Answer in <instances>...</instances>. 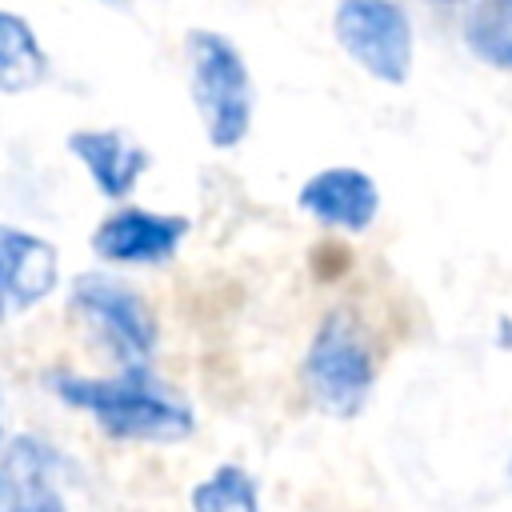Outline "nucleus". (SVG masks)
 Segmentation results:
<instances>
[{
  "mask_svg": "<svg viewBox=\"0 0 512 512\" xmlns=\"http://www.w3.org/2000/svg\"><path fill=\"white\" fill-rule=\"evenodd\" d=\"M52 388L72 408L96 416L120 440H184L192 432V412L172 392H164L144 368H128L116 380L88 376H52Z\"/></svg>",
  "mask_w": 512,
  "mask_h": 512,
  "instance_id": "1",
  "label": "nucleus"
},
{
  "mask_svg": "<svg viewBox=\"0 0 512 512\" xmlns=\"http://www.w3.org/2000/svg\"><path fill=\"white\" fill-rule=\"evenodd\" d=\"M188 60H192V96L204 116L208 140L216 148L240 144L252 124V84L240 52L224 36L200 28L188 36Z\"/></svg>",
  "mask_w": 512,
  "mask_h": 512,
  "instance_id": "2",
  "label": "nucleus"
},
{
  "mask_svg": "<svg viewBox=\"0 0 512 512\" xmlns=\"http://www.w3.org/2000/svg\"><path fill=\"white\" fill-rule=\"evenodd\" d=\"M376 364L372 348L348 316H328L304 356V384L312 400L332 416H356L372 392Z\"/></svg>",
  "mask_w": 512,
  "mask_h": 512,
  "instance_id": "3",
  "label": "nucleus"
},
{
  "mask_svg": "<svg viewBox=\"0 0 512 512\" xmlns=\"http://www.w3.org/2000/svg\"><path fill=\"white\" fill-rule=\"evenodd\" d=\"M340 48L376 80L400 84L412 68V24L392 0H340L336 8Z\"/></svg>",
  "mask_w": 512,
  "mask_h": 512,
  "instance_id": "4",
  "label": "nucleus"
},
{
  "mask_svg": "<svg viewBox=\"0 0 512 512\" xmlns=\"http://www.w3.org/2000/svg\"><path fill=\"white\" fill-rule=\"evenodd\" d=\"M72 304L92 320V328L104 336V344L132 368H140L156 348V320L148 304L128 292L120 280L108 276H76Z\"/></svg>",
  "mask_w": 512,
  "mask_h": 512,
  "instance_id": "5",
  "label": "nucleus"
},
{
  "mask_svg": "<svg viewBox=\"0 0 512 512\" xmlns=\"http://www.w3.org/2000/svg\"><path fill=\"white\" fill-rule=\"evenodd\" d=\"M184 232H188L184 216H156L144 208H124L92 232V248L96 256L116 260V264H160L176 256Z\"/></svg>",
  "mask_w": 512,
  "mask_h": 512,
  "instance_id": "6",
  "label": "nucleus"
},
{
  "mask_svg": "<svg viewBox=\"0 0 512 512\" xmlns=\"http://www.w3.org/2000/svg\"><path fill=\"white\" fill-rule=\"evenodd\" d=\"M56 288V248L32 232L0 224V320Z\"/></svg>",
  "mask_w": 512,
  "mask_h": 512,
  "instance_id": "7",
  "label": "nucleus"
},
{
  "mask_svg": "<svg viewBox=\"0 0 512 512\" xmlns=\"http://www.w3.org/2000/svg\"><path fill=\"white\" fill-rule=\"evenodd\" d=\"M300 208L328 228L360 232L372 224L380 208V192H376V180L364 176L360 168H324L300 188Z\"/></svg>",
  "mask_w": 512,
  "mask_h": 512,
  "instance_id": "8",
  "label": "nucleus"
},
{
  "mask_svg": "<svg viewBox=\"0 0 512 512\" xmlns=\"http://www.w3.org/2000/svg\"><path fill=\"white\" fill-rule=\"evenodd\" d=\"M68 148L76 152V160L88 168V176L96 180V188L112 200L128 196L140 180V172L148 168V152L136 148L124 132L116 128H88V132H76L68 140Z\"/></svg>",
  "mask_w": 512,
  "mask_h": 512,
  "instance_id": "9",
  "label": "nucleus"
},
{
  "mask_svg": "<svg viewBox=\"0 0 512 512\" xmlns=\"http://www.w3.org/2000/svg\"><path fill=\"white\" fill-rule=\"evenodd\" d=\"M44 72H48V56L32 36V28L20 16L0 12V92H24L40 84Z\"/></svg>",
  "mask_w": 512,
  "mask_h": 512,
  "instance_id": "10",
  "label": "nucleus"
},
{
  "mask_svg": "<svg viewBox=\"0 0 512 512\" xmlns=\"http://www.w3.org/2000/svg\"><path fill=\"white\" fill-rule=\"evenodd\" d=\"M192 512H260L256 480L236 464H220L192 488Z\"/></svg>",
  "mask_w": 512,
  "mask_h": 512,
  "instance_id": "11",
  "label": "nucleus"
},
{
  "mask_svg": "<svg viewBox=\"0 0 512 512\" xmlns=\"http://www.w3.org/2000/svg\"><path fill=\"white\" fill-rule=\"evenodd\" d=\"M468 44L488 64L512 72V0H480L468 20Z\"/></svg>",
  "mask_w": 512,
  "mask_h": 512,
  "instance_id": "12",
  "label": "nucleus"
},
{
  "mask_svg": "<svg viewBox=\"0 0 512 512\" xmlns=\"http://www.w3.org/2000/svg\"><path fill=\"white\" fill-rule=\"evenodd\" d=\"M8 512H68L52 492H28L24 500H16Z\"/></svg>",
  "mask_w": 512,
  "mask_h": 512,
  "instance_id": "13",
  "label": "nucleus"
},
{
  "mask_svg": "<svg viewBox=\"0 0 512 512\" xmlns=\"http://www.w3.org/2000/svg\"><path fill=\"white\" fill-rule=\"evenodd\" d=\"M496 344H500V348H508V352H512V316H504V320H500V324H496Z\"/></svg>",
  "mask_w": 512,
  "mask_h": 512,
  "instance_id": "14",
  "label": "nucleus"
},
{
  "mask_svg": "<svg viewBox=\"0 0 512 512\" xmlns=\"http://www.w3.org/2000/svg\"><path fill=\"white\" fill-rule=\"evenodd\" d=\"M444 4H452V0H444Z\"/></svg>",
  "mask_w": 512,
  "mask_h": 512,
  "instance_id": "15",
  "label": "nucleus"
}]
</instances>
